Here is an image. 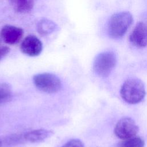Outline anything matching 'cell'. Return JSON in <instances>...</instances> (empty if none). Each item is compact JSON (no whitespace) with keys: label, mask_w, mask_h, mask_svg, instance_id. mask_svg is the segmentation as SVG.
Returning <instances> with one entry per match:
<instances>
[{"label":"cell","mask_w":147,"mask_h":147,"mask_svg":"<svg viewBox=\"0 0 147 147\" xmlns=\"http://www.w3.org/2000/svg\"><path fill=\"white\" fill-rule=\"evenodd\" d=\"M0 147H2V142L0 140Z\"/></svg>","instance_id":"cell-17"},{"label":"cell","mask_w":147,"mask_h":147,"mask_svg":"<svg viewBox=\"0 0 147 147\" xmlns=\"http://www.w3.org/2000/svg\"><path fill=\"white\" fill-rule=\"evenodd\" d=\"M24 35V30L22 28L6 25L3 26L0 31V36L2 40L9 45H14L18 43Z\"/></svg>","instance_id":"cell-7"},{"label":"cell","mask_w":147,"mask_h":147,"mask_svg":"<svg viewBox=\"0 0 147 147\" xmlns=\"http://www.w3.org/2000/svg\"><path fill=\"white\" fill-rule=\"evenodd\" d=\"M20 49L24 54L28 56L36 57L41 53L42 44L36 36L29 35L22 40Z\"/></svg>","instance_id":"cell-6"},{"label":"cell","mask_w":147,"mask_h":147,"mask_svg":"<svg viewBox=\"0 0 147 147\" xmlns=\"http://www.w3.org/2000/svg\"><path fill=\"white\" fill-rule=\"evenodd\" d=\"M130 42L138 48L147 46V25L142 22H138L129 36Z\"/></svg>","instance_id":"cell-8"},{"label":"cell","mask_w":147,"mask_h":147,"mask_svg":"<svg viewBox=\"0 0 147 147\" xmlns=\"http://www.w3.org/2000/svg\"><path fill=\"white\" fill-rule=\"evenodd\" d=\"M2 142V146L3 145L5 146H11L13 145H17L20 144H22L24 142H26L24 138V134L10 136L7 137Z\"/></svg>","instance_id":"cell-14"},{"label":"cell","mask_w":147,"mask_h":147,"mask_svg":"<svg viewBox=\"0 0 147 147\" xmlns=\"http://www.w3.org/2000/svg\"><path fill=\"white\" fill-rule=\"evenodd\" d=\"M34 86L40 91L47 94H55L59 92L62 86L61 82L56 75L44 72L33 76Z\"/></svg>","instance_id":"cell-4"},{"label":"cell","mask_w":147,"mask_h":147,"mask_svg":"<svg viewBox=\"0 0 147 147\" xmlns=\"http://www.w3.org/2000/svg\"><path fill=\"white\" fill-rule=\"evenodd\" d=\"M133 21V16L129 11H121L113 14L107 25L109 36L115 39L121 38L131 26Z\"/></svg>","instance_id":"cell-2"},{"label":"cell","mask_w":147,"mask_h":147,"mask_svg":"<svg viewBox=\"0 0 147 147\" xmlns=\"http://www.w3.org/2000/svg\"><path fill=\"white\" fill-rule=\"evenodd\" d=\"M144 141L140 137H133L128 139L123 140L119 143L118 147H144Z\"/></svg>","instance_id":"cell-12"},{"label":"cell","mask_w":147,"mask_h":147,"mask_svg":"<svg viewBox=\"0 0 147 147\" xmlns=\"http://www.w3.org/2000/svg\"><path fill=\"white\" fill-rule=\"evenodd\" d=\"M117 56L112 51H106L98 54L93 63V71L102 78L107 77L117 64Z\"/></svg>","instance_id":"cell-3"},{"label":"cell","mask_w":147,"mask_h":147,"mask_svg":"<svg viewBox=\"0 0 147 147\" xmlns=\"http://www.w3.org/2000/svg\"><path fill=\"white\" fill-rule=\"evenodd\" d=\"M58 28L57 25L53 21L47 18L41 19L37 24L38 33L42 36L49 35Z\"/></svg>","instance_id":"cell-10"},{"label":"cell","mask_w":147,"mask_h":147,"mask_svg":"<svg viewBox=\"0 0 147 147\" xmlns=\"http://www.w3.org/2000/svg\"><path fill=\"white\" fill-rule=\"evenodd\" d=\"M10 52V48L6 45H2L0 41V61L3 59Z\"/></svg>","instance_id":"cell-16"},{"label":"cell","mask_w":147,"mask_h":147,"mask_svg":"<svg viewBox=\"0 0 147 147\" xmlns=\"http://www.w3.org/2000/svg\"><path fill=\"white\" fill-rule=\"evenodd\" d=\"M53 135V132L45 129H39L30 130L24 133V138L25 142L30 143H37L42 142Z\"/></svg>","instance_id":"cell-9"},{"label":"cell","mask_w":147,"mask_h":147,"mask_svg":"<svg viewBox=\"0 0 147 147\" xmlns=\"http://www.w3.org/2000/svg\"><path fill=\"white\" fill-rule=\"evenodd\" d=\"M11 95L12 92L10 86L6 83L0 82V103L10 100Z\"/></svg>","instance_id":"cell-13"},{"label":"cell","mask_w":147,"mask_h":147,"mask_svg":"<svg viewBox=\"0 0 147 147\" xmlns=\"http://www.w3.org/2000/svg\"><path fill=\"white\" fill-rule=\"evenodd\" d=\"M114 131L118 138L123 140L135 137L138 131V126L132 118L123 117L116 123Z\"/></svg>","instance_id":"cell-5"},{"label":"cell","mask_w":147,"mask_h":147,"mask_svg":"<svg viewBox=\"0 0 147 147\" xmlns=\"http://www.w3.org/2000/svg\"><path fill=\"white\" fill-rule=\"evenodd\" d=\"M145 94L144 83L140 79L136 78H131L126 80L120 90V95L123 100L131 105L141 102Z\"/></svg>","instance_id":"cell-1"},{"label":"cell","mask_w":147,"mask_h":147,"mask_svg":"<svg viewBox=\"0 0 147 147\" xmlns=\"http://www.w3.org/2000/svg\"><path fill=\"white\" fill-rule=\"evenodd\" d=\"M13 9L19 13L29 12L33 7V0H10Z\"/></svg>","instance_id":"cell-11"},{"label":"cell","mask_w":147,"mask_h":147,"mask_svg":"<svg viewBox=\"0 0 147 147\" xmlns=\"http://www.w3.org/2000/svg\"><path fill=\"white\" fill-rule=\"evenodd\" d=\"M62 147H84V146L80 140L72 139L64 144Z\"/></svg>","instance_id":"cell-15"}]
</instances>
